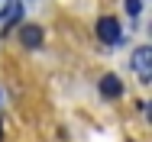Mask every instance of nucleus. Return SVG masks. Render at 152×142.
<instances>
[{"label": "nucleus", "instance_id": "obj_3", "mask_svg": "<svg viewBox=\"0 0 152 142\" xmlns=\"http://www.w3.org/2000/svg\"><path fill=\"white\" fill-rule=\"evenodd\" d=\"M97 87H100V94H104L107 100H117V97L123 94V84H120V78H117V74H104Z\"/></svg>", "mask_w": 152, "mask_h": 142}, {"label": "nucleus", "instance_id": "obj_1", "mask_svg": "<svg viewBox=\"0 0 152 142\" xmlns=\"http://www.w3.org/2000/svg\"><path fill=\"white\" fill-rule=\"evenodd\" d=\"M133 71L139 74L142 84L152 81V49H149V45H139V49L133 52Z\"/></svg>", "mask_w": 152, "mask_h": 142}, {"label": "nucleus", "instance_id": "obj_4", "mask_svg": "<svg viewBox=\"0 0 152 142\" xmlns=\"http://www.w3.org/2000/svg\"><path fill=\"white\" fill-rule=\"evenodd\" d=\"M20 39H23L26 49H39V45H42V29L32 26V23H23V26H20Z\"/></svg>", "mask_w": 152, "mask_h": 142}, {"label": "nucleus", "instance_id": "obj_2", "mask_svg": "<svg viewBox=\"0 0 152 142\" xmlns=\"http://www.w3.org/2000/svg\"><path fill=\"white\" fill-rule=\"evenodd\" d=\"M97 39H100V42H107V45H117V42L123 39L120 23H117L113 16H100V20H97Z\"/></svg>", "mask_w": 152, "mask_h": 142}, {"label": "nucleus", "instance_id": "obj_6", "mask_svg": "<svg viewBox=\"0 0 152 142\" xmlns=\"http://www.w3.org/2000/svg\"><path fill=\"white\" fill-rule=\"evenodd\" d=\"M10 3H13V0H0V20H3V13L10 10Z\"/></svg>", "mask_w": 152, "mask_h": 142}, {"label": "nucleus", "instance_id": "obj_5", "mask_svg": "<svg viewBox=\"0 0 152 142\" xmlns=\"http://www.w3.org/2000/svg\"><path fill=\"white\" fill-rule=\"evenodd\" d=\"M123 3H126V13H129V16H139V10H142L139 0H123Z\"/></svg>", "mask_w": 152, "mask_h": 142}, {"label": "nucleus", "instance_id": "obj_7", "mask_svg": "<svg viewBox=\"0 0 152 142\" xmlns=\"http://www.w3.org/2000/svg\"><path fill=\"white\" fill-rule=\"evenodd\" d=\"M0 139H3V126H0Z\"/></svg>", "mask_w": 152, "mask_h": 142}]
</instances>
